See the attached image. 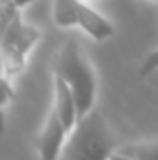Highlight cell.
Here are the masks:
<instances>
[{"mask_svg":"<svg viewBox=\"0 0 158 160\" xmlns=\"http://www.w3.org/2000/svg\"><path fill=\"white\" fill-rule=\"evenodd\" d=\"M52 15L60 28H71L78 24V0H54Z\"/></svg>","mask_w":158,"mask_h":160,"instance_id":"obj_6","label":"cell"},{"mask_svg":"<svg viewBox=\"0 0 158 160\" xmlns=\"http://www.w3.org/2000/svg\"><path fill=\"white\" fill-rule=\"evenodd\" d=\"M9 82H11L9 77H4V78H2V93H4V97H2V106H6V104L9 102V99L15 97V89L11 88Z\"/></svg>","mask_w":158,"mask_h":160,"instance_id":"obj_9","label":"cell"},{"mask_svg":"<svg viewBox=\"0 0 158 160\" xmlns=\"http://www.w3.org/2000/svg\"><path fill=\"white\" fill-rule=\"evenodd\" d=\"M119 155L134 160H158V142H136L117 147Z\"/></svg>","mask_w":158,"mask_h":160,"instance_id":"obj_7","label":"cell"},{"mask_svg":"<svg viewBox=\"0 0 158 160\" xmlns=\"http://www.w3.org/2000/svg\"><path fill=\"white\" fill-rule=\"evenodd\" d=\"M156 2H158V0H156Z\"/></svg>","mask_w":158,"mask_h":160,"instance_id":"obj_13","label":"cell"},{"mask_svg":"<svg viewBox=\"0 0 158 160\" xmlns=\"http://www.w3.org/2000/svg\"><path fill=\"white\" fill-rule=\"evenodd\" d=\"M119 142L104 118L93 108L69 132L62 151V160H110Z\"/></svg>","mask_w":158,"mask_h":160,"instance_id":"obj_1","label":"cell"},{"mask_svg":"<svg viewBox=\"0 0 158 160\" xmlns=\"http://www.w3.org/2000/svg\"><path fill=\"white\" fill-rule=\"evenodd\" d=\"M11 2L15 4V8H17V9H22V8H26L28 4H32L34 0H11Z\"/></svg>","mask_w":158,"mask_h":160,"instance_id":"obj_10","label":"cell"},{"mask_svg":"<svg viewBox=\"0 0 158 160\" xmlns=\"http://www.w3.org/2000/svg\"><path fill=\"white\" fill-rule=\"evenodd\" d=\"M89 2H91V0H89Z\"/></svg>","mask_w":158,"mask_h":160,"instance_id":"obj_12","label":"cell"},{"mask_svg":"<svg viewBox=\"0 0 158 160\" xmlns=\"http://www.w3.org/2000/svg\"><path fill=\"white\" fill-rule=\"evenodd\" d=\"M67 128L63 125L62 118L58 116V112L52 108L47 123L41 130L39 138H37V153H39V160H58L62 157L63 145L67 142Z\"/></svg>","mask_w":158,"mask_h":160,"instance_id":"obj_3","label":"cell"},{"mask_svg":"<svg viewBox=\"0 0 158 160\" xmlns=\"http://www.w3.org/2000/svg\"><path fill=\"white\" fill-rule=\"evenodd\" d=\"M77 26H80L95 41H104L116 34L114 24L104 15H101L97 9H93L91 6H87L80 0H78V24Z\"/></svg>","mask_w":158,"mask_h":160,"instance_id":"obj_5","label":"cell"},{"mask_svg":"<svg viewBox=\"0 0 158 160\" xmlns=\"http://www.w3.org/2000/svg\"><path fill=\"white\" fill-rule=\"evenodd\" d=\"M110 160H134V158H128V157H125V155H119L117 151L110 157Z\"/></svg>","mask_w":158,"mask_h":160,"instance_id":"obj_11","label":"cell"},{"mask_svg":"<svg viewBox=\"0 0 158 160\" xmlns=\"http://www.w3.org/2000/svg\"><path fill=\"white\" fill-rule=\"evenodd\" d=\"M54 110L62 118L67 132H71L78 123V108L73 89L60 75H54Z\"/></svg>","mask_w":158,"mask_h":160,"instance_id":"obj_4","label":"cell"},{"mask_svg":"<svg viewBox=\"0 0 158 160\" xmlns=\"http://www.w3.org/2000/svg\"><path fill=\"white\" fill-rule=\"evenodd\" d=\"M54 75H60L73 89L78 108V121L86 118L95 106L97 78L91 63L84 58L75 39H67L60 48L54 63Z\"/></svg>","mask_w":158,"mask_h":160,"instance_id":"obj_2","label":"cell"},{"mask_svg":"<svg viewBox=\"0 0 158 160\" xmlns=\"http://www.w3.org/2000/svg\"><path fill=\"white\" fill-rule=\"evenodd\" d=\"M156 69H158V48L153 50V52H149L145 56V60L141 62V65H140V77H149Z\"/></svg>","mask_w":158,"mask_h":160,"instance_id":"obj_8","label":"cell"}]
</instances>
